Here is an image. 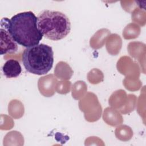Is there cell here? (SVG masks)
I'll return each instance as SVG.
<instances>
[{"instance_id":"cell-1","label":"cell","mask_w":146,"mask_h":146,"mask_svg":"<svg viewBox=\"0 0 146 146\" xmlns=\"http://www.w3.org/2000/svg\"><path fill=\"white\" fill-rule=\"evenodd\" d=\"M0 25L18 44L26 48L39 44L43 36L38 28L37 17L31 11L17 13L10 19L3 18Z\"/></svg>"},{"instance_id":"cell-3","label":"cell","mask_w":146,"mask_h":146,"mask_svg":"<svg viewBox=\"0 0 146 146\" xmlns=\"http://www.w3.org/2000/svg\"><path fill=\"white\" fill-rule=\"evenodd\" d=\"M22 62L30 73L41 75L48 73L54 63V52L51 46L43 43L26 48Z\"/></svg>"},{"instance_id":"cell-2","label":"cell","mask_w":146,"mask_h":146,"mask_svg":"<svg viewBox=\"0 0 146 146\" xmlns=\"http://www.w3.org/2000/svg\"><path fill=\"white\" fill-rule=\"evenodd\" d=\"M37 26L43 36L52 40L65 38L71 30L68 17L60 11L51 10H44L39 13Z\"/></svg>"},{"instance_id":"cell-4","label":"cell","mask_w":146,"mask_h":146,"mask_svg":"<svg viewBox=\"0 0 146 146\" xmlns=\"http://www.w3.org/2000/svg\"><path fill=\"white\" fill-rule=\"evenodd\" d=\"M1 55L13 54L18 50V43L5 27L1 26Z\"/></svg>"},{"instance_id":"cell-5","label":"cell","mask_w":146,"mask_h":146,"mask_svg":"<svg viewBox=\"0 0 146 146\" xmlns=\"http://www.w3.org/2000/svg\"><path fill=\"white\" fill-rule=\"evenodd\" d=\"M3 75L7 78L18 77L21 73L22 67L19 62L15 59L7 60L2 66Z\"/></svg>"}]
</instances>
